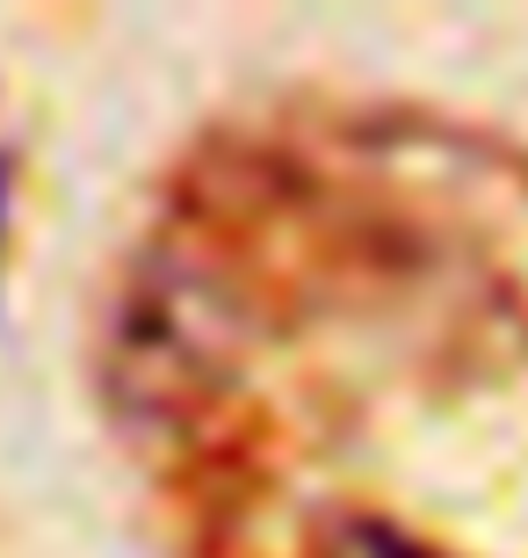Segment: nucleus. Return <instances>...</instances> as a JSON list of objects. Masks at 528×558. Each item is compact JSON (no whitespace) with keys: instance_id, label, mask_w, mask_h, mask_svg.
Here are the masks:
<instances>
[{"instance_id":"obj_1","label":"nucleus","mask_w":528,"mask_h":558,"mask_svg":"<svg viewBox=\"0 0 528 558\" xmlns=\"http://www.w3.org/2000/svg\"><path fill=\"white\" fill-rule=\"evenodd\" d=\"M0 232H8V167H0Z\"/></svg>"}]
</instances>
